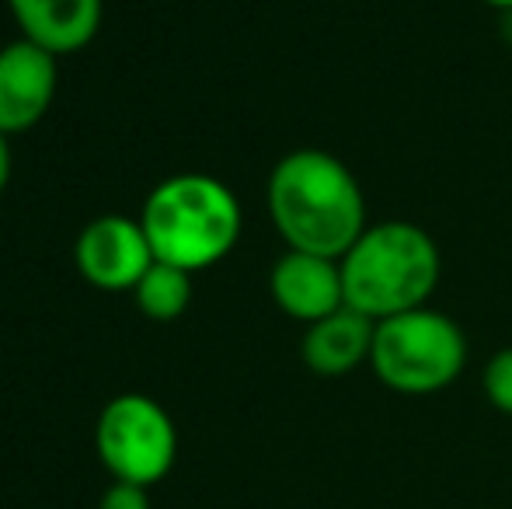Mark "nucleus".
<instances>
[{
  "label": "nucleus",
  "mask_w": 512,
  "mask_h": 509,
  "mask_svg": "<svg viewBox=\"0 0 512 509\" xmlns=\"http://www.w3.org/2000/svg\"><path fill=\"white\" fill-rule=\"evenodd\" d=\"M499 35H502V42H506V46H512V11H502Z\"/></svg>",
  "instance_id": "nucleus-15"
},
{
  "label": "nucleus",
  "mask_w": 512,
  "mask_h": 509,
  "mask_svg": "<svg viewBox=\"0 0 512 509\" xmlns=\"http://www.w3.org/2000/svg\"><path fill=\"white\" fill-rule=\"evenodd\" d=\"M485 4H488V7H495L499 14H502V11H512V0H485Z\"/></svg>",
  "instance_id": "nucleus-16"
},
{
  "label": "nucleus",
  "mask_w": 512,
  "mask_h": 509,
  "mask_svg": "<svg viewBox=\"0 0 512 509\" xmlns=\"http://www.w3.org/2000/svg\"><path fill=\"white\" fill-rule=\"evenodd\" d=\"M98 509H150V496L143 485H126V482H112L105 489Z\"/></svg>",
  "instance_id": "nucleus-13"
},
{
  "label": "nucleus",
  "mask_w": 512,
  "mask_h": 509,
  "mask_svg": "<svg viewBox=\"0 0 512 509\" xmlns=\"http://www.w3.org/2000/svg\"><path fill=\"white\" fill-rule=\"evenodd\" d=\"M140 224L157 262L196 276L234 252L244 231V213L227 182L203 171H185L150 189Z\"/></svg>",
  "instance_id": "nucleus-2"
},
{
  "label": "nucleus",
  "mask_w": 512,
  "mask_h": 509,
  "mask_svg": "<svg viewBox=\"0 0 512 509\" xmlns=\"http://www.w3.org/2000/svg\"><path fill=\"white\" fill-rule=\"evenodd\" d=\"M192 293H196L192 290V272L168 262H154L136 283L133 300L140 314H147L150 321H175L189 311Z\"/></svg>",
  "instance_id": "nucleus-11"
},
{
  "label": "nucleus",
  "mask_w": 512,
  "mask_h": 509,
  "mask_svg": "<svg viewBox=\"0 0 512 509\" xmlns=\"http://www.w3.org/2000/svg\"><path fill=\"white\" fill-rule=\"evenodd\" d=\"M272 227L286 248L342 258L370 227L359 178L342 157L304 147L279 157L265 189Z\"/></svg>",
  "instance_id": "nucleus-1"
},
{
  "label": "nucleus",
  "mask_w": 512,
  "mask_h": 509,
  "mask_svg": "<svg viewBox=\"0 0 512 509\" xmlns=\"http://www.w3.org/2000/svg\"><path fill=\"white\" fill-rule=\"evenodd\" d=\"M481 387H485V398L495 412L512 415V346L499 349V353L485 363Z\"/></svg>",
  "instance_id": "nucleus-12"
},
{
  "label": "nucleus",
  "mask_w": 512,
  "mask_h": 509,
  "mask_svg": "<svg viewBox=\"0 0 512 509\" xmlns=\"http://www.w3.org/2000/svg\"><path fill=\"white\" fill-rule=\"evenodd\" d=\"M77 272L88 279L95 290L105 293H133L143 272L157 262L150 252V241L143 234L140 217L126 213H102L74 241Z\"/></svg>",
  "instance_id": "nucleus-6"
},
{
  "label": "nucleus",
  "mask_w": 512,
  "mask_h": 509,
  "mask_svg": "<svg viewBox=\"0 0 512 509\" xmlns=\"http://www.w3.org/2000/svg\"><path fill=\"white\" fill-rule=\"evenodd\" d=\"M370 367L377 381L394 394H439L464 374L467 335L450 314L429 304L415 307L377 321Z\"/></svg>",
  "instance_id": "nucleus-4"
},
{
  "label": "nucleus",
  "mask_w": 512,
  "mask_h": 509,
  "mask_svg": "<svg viewBox=\"0 0 512 509\" xmlns=\"http://www.w3.org/2000/svg\"><path fill=\"white\" fill-rule=\"evenodd\" d=\"M345 307L384 321L432 300L443 276V255L432 234L411 220H377L342 258Z\"/></svg>",
  "instance_id": "nucleus-3"
},
{
  "label": "nucleus",
  "mask_w": 512,
  "mask_h": 509,
  "mask_svg": "<svg viewBox=\"0 0 512 509\" xmlns=\"http://www.w3.org/2000/svg\"><path fill=\"white\" fill-rule=\"evenodd\" d=\"M95 454L112 482L150 489L175 468L178 429L168 408L150 394H115L98 412Z\"/></svg>",
  "instance_id": "nucleus-5"
},
{
  "label": "nucleus",
  "mask_w": 512,
  "mask_h": 509,
  "mask_svg": "<svg viewBox=\"0 0 512 509\" xmlns=\"http://www.w3.org/2000/svg\"><path fill=\"white\" fill-rule=\"evenodd\" d=\"M60 56L14 39L0 49V133L21 136L49 116L60 84Z\"/></svg>",
  "instance_id": "nucleus-7"
},
{
  "label": "nucleus",
  "mask_w": 512,
  "mask_h": 509,
  "mask_svg": "<svg viewBox=\"0 0 512 509\" xmlns=\"http://www.w3.org/2000/svg\"><path fill=\"white\" fill-rule=\"evenodd\" d=\"M21 39L49 49L53 56L81 53L102 28L105 0H7Z\"/></svg>",
  "instance_id": "nucleus-9"
},
{
  "label": "nucleus",
  "mask_w": 512,
  "mask_h": 509,
  "mask_svg": "<svg viewBox=\"0 0 512 509\" xmlns=\"http://www.w3.org/2000/svg\"><path fill=\"white\" fill-rule=\"evenodd\" d=\"M269 293L286 318L314 325L345 307L342 262L286 248L269 272Z\"/></svg>",
  "instance_id": "nucleus-8"
},
{
  "label": "nucleus",
  "mask_w": 512,
  "mask_h": 509,
  "mask_svg": "<svg viewBox=\"0 0 512 509\" xmlns=\"http://www.w3.org/2000/svg\"><path fill=\"white\" fill-rule=\"evenodd\" d=\"M373 335H377V321L352 307H342V311L307 325L304 339H300V360L317 377H345L370 363Z\"/></svg>",
  "instance_id": "nucleus-10"
},
{
  "label": "nucleus",
  "mask_w": 512,
  "mask_h": 509,
  "mask_svg": "<svg viewBox=\"0 0 512 509\" xmlns=\"http://www.w3.org/2000/svg\"><path fill=\"white\" fill-rule=\"evenodd\" d=\"M11 182V136L0 133V196Z\"/></svg>",
  "instance_id": "nucleus-14"
}]
</instances>
